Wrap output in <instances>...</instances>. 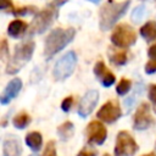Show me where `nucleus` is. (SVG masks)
Instances as JSON below:
<instances>
[{
    "label": "nucleus",
    "mask_w": 156,
    "mask_h": 156,
    "mask_svg": "<svg viewBox=\"0 0 156 156\" xmlns=\"http://www.w3.org/2000/svg\"><path fill=\"white\" fill-rule=\"evenodd\" d=\"M74 35H76L74 28H67V29L56 28V29H54L46 38L45 45H44V55H45L46 60H50L58 51H61L63 48H66V45H68L72 41Z\"/></svg>",
    "instance_id": "nucleus-1"
},
{
    "label": "nucleus",
    "mask_w": 156,
    "mask_h": 156,
    "mask_svg": "<svg viewBox=\"0 0 156 156\" xmlns=\"http://www.w3.org/2000/svg\"><path fill=\"white\" fill-rule=\"evenodd\" d=\"M130 5V0L123 2H113L108 1L100 10V28L101 30H107L126 13L127 9Z\"/></svg>",
    "instance_id": "nucleus-2"
},
{
    "label": "nucleus",
    "mask_w": 156,
    "mask_h": 156,
    "mask_svg": "<svg viewBox=\"0 0 156 156\" xmlns=\"http://www.w3.org/2000/svg\"><path fill=\"white\" fill-rule=\"evenodd\" d=\"M35 44L32 40H26L22 44L17 45L13 52V56L7 63L6 73L7 74H16L30 58L34 52Z\"/></svg>",
    "instance_id": "nucleus-3"
},
{
    "label": "nucleus",
    "mask_w": 156,
    "mask_h": 156,
    "mask_svg": "<svg viewBox=\"0 0 156 156\" xmlns=\"http://www.w3.org/2000/svg\"><path fill=\"white\" fill-rule=\"evenodd\" d=\"M58 11L56 10V6L52 4L48 7H45L44 10L39 11L32 23L29 24V29H28V34L29 35H34V34H43L55 21V18L57 17Z\"/></svg>",
    "instance_id": "nucleus-4"
},
{
    "label": "nucleus",
    "mask_w": 156,
    "mask_h": 156,
    "mask_svg": "<svg viewBox=\"0 0 156 156\" xmlns=\"http://www.w3.org/2000/svg\"><path fill=\"white\" fill-rule=\"evenodd\" d=\"M76 65H77L76 52L74 51L66 52L63 56H61V58H58V61L54 66V71H52L54 78L56 80H65L73 73Z\"/></svg>",
    "instance_id": "nucleus-5"
},
{
    "label": "nucleus",
    "mask_w": 156,
    "mask_h": 156,
    "mask_svg": "<svg viewBox=\"0 0 156 156\" xmlns=\"http://www.w3.org/2000/svg\"><path fill=\"white\" fill-rule=\"evenodd\" d=\"M111 41L117 48H129L135 44L136 33L129 24L121 23L115 28L111 35Z\"/></svg>",
    "instance_id": "nucleus-6"
},
{
    "label": "nucleus",
    "mask_w": 156,
    "mask_h": 156,
    "mask_svg": "<svg viewBox=\"0 0 156 156\" xmlns=\"http://www.w3.org/2000/svg\"><path fill=\"white\" fill-rule=\"evenodd\" d=\"M138 151V144L126 130H121L116 136L115 156H134Z\"/></svg>",
    "instance_id": "nucleus-7"
},
{
    "label": "nucleus",
    "mask_w": 156,
    "mask_h": 156,
    "mask_svg": "<svg viewBox=\"0 0 156 156\" xmlns=\"http://www.w3.org/2000/svg\"><path fill=\"white\" fill-rule=\"evenodd\" d=\"M121 115H122V111L118 102L115 100H110L100 107L96 117L105 123H113L121 117Z\"/></svg>",
    "instance_id": "nucleus-8"
},
{
    "label": "nucleus",
    "mask_w": 156,
    "mask_h": 156,
    "mask_svg": "<svg viewBox=\"0 0 156 156\" xmlns=\"http://www.w3.org/2000/svg\"><path fill=\"white\" fill-rule=\"evenodd\" d=\"M152 123H154V119L150 113V105L147 102L140 104V106L136 108V112L134 115L133 128L135 130H145Z\"/></svg>",
    "instance_id": "nucleus-9"
},
{
    "label": "nucleus",
    "mask_w": 156,
    "mask_h": 156,
    "mask_svg": "<svg viewBox=\"0 0 156 156\" xmlns=\"http://www.w3.org/2000/svg\"><path fill=\"white\" fill-rule=\"evenodd\" d=\"M87 138L90 144L102 145L107 138V130L101 122L91 121L87 126Z\"/></svg>",
    "instance_id": "nucleus-10"
},
{
    "label": "nucleus",
    "mask_w": 156,
    "mask_h": 156,
    "mask_svg": "<svg viewBox=\"0 0 156 156\" xmlns=\"http://www.w3.org/2000/svg\"><path fill=\"white\" fill-rule=\"evenodd\" d=\"M99 101V91L98 90H89L84 94V96L82 98L79 106H78V115L80 117H87L89 116L93 110L95 108L96 104Z\"/></svg>",
    "instance_id": "nucleus-11"
},
{
    "label": "nucleus",
    "mask_w": 156,
    "mask_h": 156,
    "mask_svg": "<svg viewBox=\"0 0 156 156\" xmlns=\"http://www.w3.org/2000/svg\"><path fill=\"white\" fill-rule=\"evenodd\" d=\"M94 73H95L96 78L100 80V83L104 87H106V88L111 87L115 83V80H116L113 73L110 72L106 68V66H105V63L102 61H99V62L95 63V66H94Z\"/></svg>",
    "instance_id": "nucleus-12"
},
{
    "label": "nucleus",
    "mask_w": 156,
    "mask_h": 156,
    "mask_svg": "<svg viewBox=\"0 0 156 156\" xmlns=\"http://www.w3.org/2000/svg\"><path fill=\"white\" fill-rule=\"evenodd\" d=\"M22 88V80L20 78H13L12 80H10L5 88V90L2 91L1 94V98H0V101L2 105H6L9 104L12 99H15L17 96V94L20 93Z\"/></svg>",
    "instance_id": "nucleus-13"
},
{
    "label": "nucleus",
    "mask_w": 156,
    "mask_h": 156,
    "mask_svg": "<svg viewBox=\"0 0 156 156\" xmlns=\"http://www.w3.org/2000/svg\"><path fill=\"white\" fill-rule=\"evenodd\" d=\"M22 152L21 144L17 138L10 136L4 140L2 144V156H20Z\"/></svg>",
    "instance_id": "nucleus-14"
},
{
    "label": "nucleus",
    "mask_w": 156,
    "mask_h": 156,
    "mask_svg": "<svg viewBox=\"0 0 156 156\" xmlns=\"http://www.w3.org/2000/svg\"><path fill=\"white\" fill-rule=\"evenodd\" d=\"M27 30V23L21 20L12 21L7 27V34L12 38H18Z\"/></svg>",
    "instance_id": "nucleus-15"
},
{
    "label": "nucleus",
    "mask_w": 156,
    "mask_h": 156,
    "mask_svg": "<svg viewBox=\"0 0 156 156\" xmlns=\"http://www.w3.org/2000/svg\"><path fill=\"white\" fill-rule=\"evenodd\" d=\"M26 144L33 150L39 151L43 144V136L39 132H30L26 135Z\"/></svg>",
    "instance_id": "nucleus-16"
},
{
    "label": "nucleus",
    "mask_w": 156,
    "mask_h": 156,
    "mask_svg": "<svg viewBox=\"0 0 156 156\" xmlns=\"http://www.w3.org/2000/svg\"><path fill=\"white\" fill-rule=\"evenodd\" d=\"M140 34H141V37H143L146 41L155 40V39H156V22H154V21L146 22V23L141 27Z\"/></svg>",
    "instance_id": "nucleus-17"
},
{
    "label": "nucleus",
    "mask_w": 156,
    "mask_h": 156,
    "mask_svg": "<svg viewBox=\"0 0 156 156\" xmlns=\"http://www.w3.org/2000/svg\"><path fill=\"white\" fill-rule=\"evenodd\" d=\"M73 133H74V126L69 121H66L57 127V134L63 141H67L69 138H72Z\"/></svg>",
    "instance_id": "nucleus-18"
},
{
    "label": "nucleus",
    "mask_w": 156,
    "mask_h": 156,
    "mask_svg": "<svg viewBox=\"0 0 156 156\" xmlns=\"http://www.w3.org/2000/svg\"><path fill=\"white\" fill-rule=\"evenodd\" d=\"M29 123H30V116L26 112H21L18 115H16L12 119V124L17 129H24Z\"/></svg>",
    "instance_id": "nucleus-19"
},
{
    "label": "nucleus",
    "mask_w": 156,
    "mask_h": 156,
    "mask_svg": "<svg viewBox=\"0 0 156 156\" xmlns=\"http://www.w3.org/2000/svg\"><path fill=\"white\" fill-rule=\"evenodd\" d=\"M145 13H146V7H145L144 5H139V6H136V7L133 10V12H132V15H130V18H132V21H133L134 23H139V22L144 18Z\"/></svg>",
    "instance_id": "nucleus-20"
},
{
    "label": "nucleus",
    "mask_w": 156,
    "mask_h": 156,
    "mask_svg": "<svg viewBox=\"0 0 156 156\" xmlns=\"http://www.w3.org/2000/svg\"><path fill=\"white\" fill-rule=\"evenodd\" d=\"M132 88V82L129 79H126V78H122L119 80V83L117 84V88H116V91L118 95H126Z\"/></svg>",
    "instance_id": "nucleus-21"
},
{
    "label": "nucleus",
    "mask_w": 156,
    "mask_h": 156,
    "mask_svg": "<svg viewBox=\"0 0 156 156\" xmlns=\"http://www.w3.org/2000/svg\"><path fill=\"white\" fill-rule=\"evenodd\" d=\"M111 61L117 66H123L127 63V54L124 51H116L111 55Z\"/></svg>",
    "instance_id": "nucleus-22"
},
{
    "label": "nucleus",
    "mask_w": 156,
    "mask_h": 156,
    "mask_svg": "<svg viewBox=\"0 0 156 156\" xmlns=\"http://www.w3.org/2000/svg\"><path fill=\"white\" fill-rule=\"evenodd\" d=\"M37 7L35 6H24V7H21V9H17V10H13V15L16 16H26L28 13H33L35 12Z\"/></svg>",
    "instance_id": "nucleus-23"
},
{
    "label": "nucleus",
    "mask_w": 156,
    "mask_h": 156,
    "mask_svg": "<svg viewBox=\"0 0 156 156\" xmlns=\"http://www.w3.org/2000/svg\"><path fill=\"white\" fill-rule=\"evenodd\" d=\"M43 156H56V147H55V141L54 140H50L44 151H43Z\"/></svg>",
    "instance_id": "nucleus-24"
},
{
    "label": "nucleus",
    "mask_w": 156,
    "mask_h": 156,
    "mask_svg": "<svg viewBox=\"0 0 156 156\" xmlns=\"http://www.w3.org/2000/svg\"><path fill=\"white\" fill-rule=\"evenodd\" d=\"M77 156H98V151L90 146H84L78 154Z\"/></svg>",
    "instance_id": "nucleus-25"
},
{
    "label": "nucleus",
    "mask_w": 156,
    "mask_h": 156,
    "mask_svg": "<svg viewBox=\"0 0 156 156\" xmlns=\"http://www.w3.org/2000/svg\"><path fill=\"white\" fill-rule=\"evenodd\" d=\"M149 99L154 104V110L156 112V84H151L149 89Z\"/></svg>",
    "instance_id": "nucleus-26"
},
{
    "label": "nucleus",
    "mask_w": 156,
    "mask_h": 156,
    "mask_svg": "<svg viewBox=\"0 0 156 156\" xmlns=\"http://www.w3.org/2000/svg\"><path fill=\"white\" fill-rule=\"evenodd\" d=\"M72 104H73V98H72V96L66 98V99L62 101V104H61V108H62V111L68 112V111L71 110V107H72Z\"/></svg>",
    "instance_id": "nucleus-27"
},
{
    "label": "nucleus",
    "mask_w": 156,
    "mask_h": 156,
    "mask_svg": "<svg viewBox=\"0 0 156 156\" xmlns=\"http://www.w3.org/2000/svg\"><path fill=\"white\" fill-rule=\"evenodd\" d=\"M145 72L147 74L156 73V60H151L145 65Z\"/></svg>",
    "instance_id": "nucleus-28"
},
{
    "label": "nucleus",
    "mask_w": 156,
    "mask_h": 156,
    "mask_svg": "<svg viewBox=\"0 0 156 156\" xmlns=\"http://www.w3.org/2000/svg\"><path fill=\"white\" fill-rule=\"evenodd\" d=\"M0 7L4 11H11V10H13L12 9L11 0H0Z\"/></svg>",
    "instance_id": "nucleus-29"
},
{
    "label": "nucleus",
    "mask_w": 156,
    "mask_h": 156,
    "mask_svg": "<svg viewBox=\"0 0 156 156\" xmlns=\"http://www.w3.org/2000/svg\"><path fill=\"white\" fill-rule=\"evenodd\" d=\"M1 58L2 60H5L6 57H7V54H9V50H7V43H6V40H2L1 41Z\"/></svg>",
    "instance_id": "nucleus-30"
},
{
    "label": "nucleus",
    "mask_w": 156,
    "mask_h": 156,
    "mask_svg": "<svg viewBox=\"0 0 156 156\" xmlns=\"http://www.w3.org/2000/svg\"><path fill=\"white\" fill-rule=\"evenodd\" d=\"M147 55H149L150 58L156 60V44H154V45L150 46V49H149V51H147Z\"/></svg>",
    "instance_id": "nucleus-31"
},
{
    "label": "nucleus",
    "mask_w": 156,
    "mask_h": 156,
    "mask_svg": "<svg viewBox=\"0 0 156 156\" xmlns=\"http://www.w3.org/2000/svg\"><path fill=\"white\" fill-rule=\"evenodd\" d=\"M68 0H55L54 1V5L55 6H61V5H63L65 2H67Z\"/></svg>",
    "instance_id": "nucleus-32"
},
{
    "label": "nucleus",
    "mask_w": 156,
    "mask_h": 156,
    "mask_svg": "<svg viewBox=\"0 0 156 156\" xmlns=\"http://www.w3.org/2000/svg\"><path fill=\"white\" fill-rule=\"evenodd\" d=\"M141 156H156L155 152H149V154H145V155H141Z\"/></svg>",
    "instance_id": "nucleus-33"
},
{
    "label": "nucleus",
    "mask_w": 156,
    "mask_h": 156,
    "mask_svg": "<svg viewBox=\"0 0 156 156\" xmlns=\"http://www.w3.org/2000/svg\"><path fill=\"white\" fill-rule=\"evenodd\" d=\"M88 1H90V2H93V4H99L101 0H88Z\"/></svg>",
    "instance_id": "nucleus-34"
},
{
    "label": "nucleus",
    "mask_w": 156,
    "mask_h": 156,
    "mask_svg": "<svg viewBox=\"0 0 156 156\" xmlns=\"http://www.w3.org/2000/svg\"><path fill=\"white\" fill-rule=\"evenodd\" d=\"M102 156H111V155H110V154H107V152H106V154H104V155H102Z\"/></svg>",
    "instance_id": "nucleus-35"
},
{
    "label": "nucleus",
    "mask_w": 156,
    "mask_h": 156,
    "mask_svg": "<svg viewBox=\"0 0 156 156\" xmlns=\"http://www.w3.org/2000/svg\"><path fill=\"white\" fill-rule=\"evenodd\" d=\"M30 156H37V155H30Z\"/></svg>",
    "instance_id": "nucleus-36"
}]
</instances>
